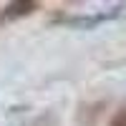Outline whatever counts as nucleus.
I'll use <instances>...</instances> for the list:
<instances>
[{
	"instance_id": "1",
	"label": "nucleus",
	"mask_w": 126,
	"mask_h": 126,
	"mask_svg": "<svg viewBox=\"0 0 126 126\" xmlns=\"http://www.w3.org/2000/svg\"><path fill=\"white\" fill-rule=\"evenodd\" d=\"M121 10H124V5L101 10V13H91V15H73V18H66V25L68 28H78V30H93V28H98L101 23H109V20L119 18Z\"/></svg>"
},
{
	"instance_id": "2",
	"label": "nucleus",
	"mask_w": 126,
	"mask_h": 126,
	"mask_svg": "<svg viewBox=\"0 0 126 126\" xmlns=\"http://www.w3.org/2000/svg\"><path fill=\"white\" fill-rule=\"evenodd\" d=\"M38 8L40 5L35 3V0H15V3H8L3 10H0V25L20 20V18H28V15H33Z\"/></svg>"
},
{
	"instance_id": "3",
	"label": "nucleus",
	"mask_w": 126,
	"mask_h": 126,
	"mask_svg": "<svg viewBox=\"0 0 126 126\" xmlns=\"http://www.w3.org/2000/svg\"><path fill=\"white\" fill-rule=\"evenodd\" d=\"M103 106H106L103 101H98V103H83V106L78 109V113H76L78 126H96V121H98V116H101Z\"/></svg>"
},
{
	"instance_id": "4",
	"label": "nucleus",
	"mask_w": 126,
	"mask_h": 126,
	"mask_svg": "<svg viewBox=\"0 0 126 126\" xmlns=\"http://www.w3.org/2000/svg\"><path fill=\"white\" fill-rule=\"evenodd\" d=\"M109 126H126V109H119L116 113H113L111 121H109Z\"/></svg>"
}]
</instances>
